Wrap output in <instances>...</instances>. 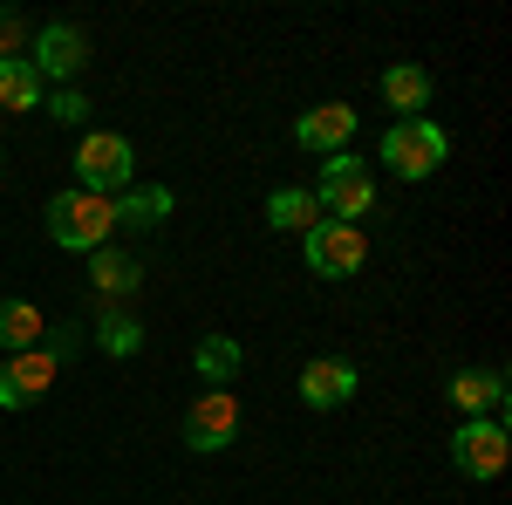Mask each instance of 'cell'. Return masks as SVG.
Instances as JSON below:
<instances>
[{
  "instance_id": "8992f818",
  "label": "cell",
  "mask_w": 512,
  "mask_h": 505,
  "mask_svg": "<svg viewBox=\"0 0 512 505\" xmlns=\"http://www.w3.org/2000/svg\"><path fill=\"white\" fill-rule=\"evenodd\" d=\"M315 205H328L335 219H349V226H355V219L376 205V178H369V164H362V157H328Z\"/></svg>"
},
{
  "instance_id": "9c48e42d",
  "label": "cell",
  "mask_w": 512,
  "mask_h": 505,
  "mask_svg": "<svg viewBox=\"0 0 512 505\" xmlns=\"http://www.w3.org/2000/svg\"><path fill=\"white\" fill-rule=\"evenodd\" d=\"M82 62H89V35H82L76 21H48V28L35 35V76L41 82H48V76L69 82Z\"/></svg>"
},
{
  "instance_id": "5b68a950",
  "label": "cell",
  "mask_w": 512,
  "mask_h": 505,
  "mask_svg": "<svg viewBox=\"0 0 512 505\" xmlns=\"http://www.w3.org/2000/svg\"><path fill=\"white\" fill-rule=\"evenodd\" d=\"M362 226H349V219H315L308 226V267L321 273V280H349V273H362Z\"/></svg>"
},
{
  "instance_id": "3957f363",
  "label": "cell",
  "mask_w": 512,
  "mask_h": 505,
  "mask_svg": "<svg viewBox=\"0 0 512 505\" xmlns=\"http://www.w3.org/2000/svg\"><path fill=\"white\" fill-rule=\"evenodd\" d=\"M76 171H82V192L110 198L130 185V171H137V151H130V137H117V130H89L76 144Z\"/></svg>"
},
{
  "instance_id": "9a60e30c",
  "label": "cell",
  "mask_w": 512,
  "mask_h": 505,
  "mask_svg": "<svg viewBox=\"0 0 512 505\" xmlns=\"http://www.w3.org/2000/svg\"><path fill=\"white\" fill-rule=\"evenodd\" d=\"M192 362H198V376H205L212 389H226V383L239 376V362H246V355H239V342H233V335H205Z\"/></svg>"
},
{
  "instance_id": "8fae6325",
  "label": "cell",
  "mask_w": 512,
  "mask_h": 505,
  "mask_svg": "<svg viewBox=\"0 0 512 505\" xmlns=\"http://www.w3.org/2000/svg\"><path fill=\"white\" fill-rule=\"evenodd\" d=\"M451 403L465 417H499L506 424V376L499 369H458L451 376Z\"/></svg>"
},
{
  "instance_id": "30bf717a",
  "label": "cell",
  "mask_w": 512,
  "mask_h": 505,
  "mask_svg": "<svg viewBox=\"0 0 512 505\" xmlns=\"http://www.w3.org/2000/svg\"><path fill=\"white\" fill-rule=\"evenodd\" d=\"M355 389H362V376H355V362H342V355H321V362L301 369V403L308 410H342Z\"/></svg>"
},
{
  "instance_id": "44dd1931",
  "label": "cell",
  "mask_w": 512,
  "mask_h": 505,
  "mask_svg": "<svg viewBox=\"0 0 512 505\" xmlns=\"http://www.w3.org/2000/svg\"><path fill=\"white\" fill-rule=\"evenodd\" d=\"M0 62H28V21L14 7H0Z\"/></svg>"
},
{
  "instance_id": "ac0fdd59",
  "label": "cell",
  "mask_w": 512,
  "mask_h": 505,
  "mask_svg": "<svg viewBox=\"0 0 512 505\" xmlns=\"http://www.w3.org/2000/svg\"><path fill=\"white\" fill-rule=\"evenodd\" d=\"M0 110H41L35 62H0Z\"/></svg>"
},
{
  "instance_id": "7c38bea8",
  "label": "cell",
  "mask_w": 512,
  "mask_h": 505,
  "mask_svg": "<svg viewBox=\"0 0 512 505\" xmlns=\"http://www.w3.org/2000/svg\"><path fill=\"white\" fill-rule=\"evenodd\" d=\"M294 137H301L308 151H335L342 157V144L355 137V110L349 103H321V110H308V117L294 123Z\"/></svg>"
},
{
  "instance_id": "ffe728a7",
  "label": "cell",
  "mask_w": 512,
  "mask_h": 505,
  "mask_svg": "<svg viewBox=\"0 0 512 505\" xmlns=\"http://www.w3.org/2000/svg\"><path fill=\"white\" fill-rule=\"evenodd\" d=\"M96 342H103L110 355H137V349H144V328H137L123 308H110L103 321H96Z\"/></svg>"
},
{
  "instance_id": "ba28073f",
  "label": "cell",
  "mask_w": 512,
  "mask_h": 505,
  "mask_svg": "<svg viewBox=\"0 0 512 505\" xmlns=\"http://www.w3.org/2000/svg\"><path fill=\"white\" fill-rule=\"evenodd\" d=\"M55 355L48 349H21V355H7L0 362V410H28L35 396H48V383H55Z\"/></svg>"
},
{
  "instance_id": "4fadbf2b",
  "label": "cell",
  "mask_w": 512,
  "mask_h": 505,
  "mask_svg": "<svg viewBox=\"0 0 512 505\" xmlns=\"http://www.w3.org/2000/svg\"><path fill=\"white\" fill-rule=\"evenodd\" d=\"M89 273H96V287H103L110 301H123V294H137V287H144V260L110 253V246H96V253H89Z\"/></svg>"
},
{
  "instance_id": "7402d4cb",
  "label": "cell",
  "mask_w": 512,
  "mask_h": 505,
  "mask_svg": "<svg viewBox=\"0 0 512 505\" xmlns=\"http://www.w3.org/2000/svg\"><path fill=\"white\" fill-rule=\"evenodd\" d=\"M48 117H62V123H82V117H89V103H82L76 89H62V96L48 103Z\"/></svg>"
},
{
  "instance_id": "d6986e66",
  "label": "cell",
  "mask_w": 512,
  "mask_h": 505,
  "mask_svg": "<svg viewBox=\"0 0 512 505\" xmlns=\"http://www.w3.org/2000/svg\"><path fill=\"white\" fill-rule=\"evenodd\" d=\"M315 212H321L315 192H294V185L267 198V226H280V233H308V226H315Z\"/></svg>"
},
{
  "instance_id": "277c9868",
  "label": "cell",
  "mask_w": 512,
  "mask_h": 505,
  "mask_svg": "<svg viewBox=\"0 0 512 505\" xmlns=\"http://www.w3.org/2000/svg\"><path fill=\"white\" fill-rule=\"evenodd\" d=\"M512 458V437L499 417H465L458 437H451V465L465 471V478H499Z\"/></svg>"
},
{
  "instance_id": "6da1fadb",
  "label": "cell",
  "mask_w": 512,
  "mask_h": 505,
  "mask_svg": "<svg viewBox=\"0 0 512 505\" xmlns=\"http://www.w3.org/2000/svg\"><path fill=\"white\" fill-rule=\"evenodd\" d=\"M110 226H117V205L96 192H62L48 198V239L62 246V253H96L103 239H110Z\"/></svg>"
},
{
  "instance_id": "7a4b0ae2",
  "label": "cell",
  "mask_w": 512,
  "mask_h": 505,
  "mask_svg": "<svg viewBox=\"0 0 512 505\" xmlns=\"http://www.w3.org/2000/svg\"><path fill=\"white\" fill-rule=\"evenodd\" d=\"M444 151H451V137L431 117H396L383 130V164H390L396 178H431L437 164H444Z\"/></svg>"
},
{
  "instance_id": "2e32d148",
  "label": "cell",
  "mask_w": 512,
  "mask_h": 505,
  "mask_svg": "<svg viewBox=\"0 0 512 505\" xmlns=\"http://www.w3.org/2000/svg\"><path fill=\"white\" fill-rule=\"evenodd\" d=\"M41 328H48V321L35 314V301H0V349H14V355L35 349Z\"/></svg>"
},
{
  "instance_id": "52a82bcc",
  "label": "cell",
  "mask_w": 512,
  "mask_h": 505,
  "mask_svg": "<svg viewBox=\"0 0 512 505\" xmlns=\"http://www.w3.org/2000/svg\"><path fill=\"white\" fill-rule=\"evenodd\" d=\"M233 437H239V396L233 389H205L192 410H185V444L212 458V451H226Z\"/></svg>"
},
{
  "instance_id": "e0dca14e",
  "label": "cell",
  "mask_w": 512,
  "mask_h": 505,
  "mask_svg": "<svg viewBox=\"0 0 512 505\" xmlns=\"http://www.w3.org/2000/svg\"><path fill=\"white\" fill-rule=\"evenodd\" d=\"M383 96H390V110H403V117H417L424 103H431V76L424 69H383Z\"/></svg>"
},
{
  "instance_id": "5bb4252c",
  "label": "cell",
  "mask_w": 512,
  "mask_h": 505,
  "mask_svg": "<svg viewBox=\"0 0 512 505\" xmlns=\"http://www.w3.org/2000/svg\"><path fill=\"white\" fill-rule=\"evenodd\" d=\"M110 205H117V226H137V233H151V226H164V219H171V192H164V185L123 192V198H110Z\"/></svg>"
}]
</instances>
